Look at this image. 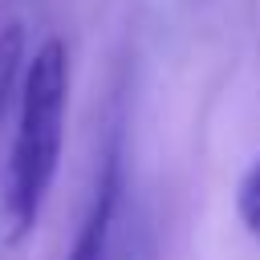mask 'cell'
<instances>
[{
    "mask_svg": "<svg viewBox=\"0 0 260 260\" xmlns=\"http://www.w3.org/2000/svg\"><path fill=\"white\" fill-rule=\"evenodd\" d=\"M20 73H24V28L4 24L0 28V118L12 102V93L20 89Z\"/></svg>",
    "mask_w": 260,
    "mask_h": 260,
    "instance_id": "cell-3",
    "label": "cell"
},
{
    "mask_svg": "<svg viewBox=\"0 0 260 260\" xmlns=\"http://www.w3.org/2000/svg\"><path fill=\"white\" fill-rule=\"evenodd\" d=\"M65 118H69V49L61 37H49L24 61L16 89V130L0 183V223L8 248L24 244L41 223V211L49 203L61 167Z\"/></svg>",
    "mask_w": 260,
    "mask_h": 260,
    "instance_id": "cell-1",
    "label": "cell"
},
{
    "mask_svg": "<svg viewBox=\"0 0 260 260\" xmlns=\"http://www.w3.org/2000/svg\"><path fill=\"white\" fill-rule=\"evenodd\" d=\"M236 215H240L244 232L260 244V154L252 158V167L244 171V179L236 187Z\"/></svg>",
    "mask_w": 260,
    "mask_h": 260,
    "instance_id": "cell-4",
    "label": "cell"
},
{
    "mask_svg": "<svg viewBox=\"0 0 260 260\" xmlns=\"http://www.w3.org/2000/svg\"><path fill=\"white\" fill-rule=\"evenodd\" d=\"M118 207H122V162H118V154H110L102 162V175L93 183L89 211H85V219L77 228V240H73V248H69L65 260H110Z\"/></svg>",
    "mask_w": 260,
    "mask_h": 260,
    "instance_id": "cell-2",
    "label": "cell"
}]
</instances>
